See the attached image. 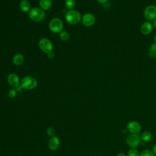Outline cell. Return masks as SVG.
I'll return each mask as SVG.
<instances>
[{
	"mask_svg": "<svg viewBox=\"0 0 156 156\" xmlns=\"http://www.w3.org/2000/svg\"><path fill=\"white\" fill-rule=\"evenodd\" d=\"M46 16L43 10L39 7H34L29 12V18L34 22H40L43 21Z\"/></svg>",
	"mask_w": 156,
	"mask_h": 156,
	"instance_id": "6da1fadb",
	"label": "cell"
},
{
	"mask_svg": "<svg viewBox=\"0 0 156 156\" xmlns=\"http://www.w3.org/2000/svg\"><path fill=\"white\" fill-rule=\"evenodd\" d=\"M66 21L71 24H76L80 22L82 19L80 13L76 10H70L65 15Z\"/></svg>",
	"mask_w": 156,
	"mask_h": 156,
	"instance_id": "7a4b0ae2",
	"label": "cell"
},
{
	"mask_svg": "<svg viewBox=\"0 0 156 156\" xmlns=\"http://www.w3.org/2000/svg\"><path fill=\"white\" fill-rule=\"evenodd\" d=\"M37 80L33 77L27 76L22 79L20 82V86L23 89L33 90L37 86Z\"/></svg>",
	"mask_w": 156,
	"mask_h": 156,
	"instance_id": "3957f363",
	"label": "cell"
},
{
	"mask_svg": "<svg viewBox=\"0 0 156 156\" xmlns=\"http://www.w3.org/2000/svg\"><path fill=\"white\" fill-rule=\"evenodd\" d=\"M49 27L50 30L54 33H60L63 30V24L60 19L54 18L49 22Z\"/></svg>",
	"mask_w": 156,
	"mask_h": 156,
	"instance_id": "277c9868",
	"label": "cell"
},
{
	"mask_svg": "<svg viewBox=\"0 0 156 156\" xmlns=\"http://www.w3.org/2000/svg\"><path fill=\"white\" fill-rule=\"evenodd\" d=\"M141 137L138 134H129L126 138V143L131 148L138 147L141 143Z\"/></svg>",
	"mask_w": 156,
	"mask_h": 156,
	"instance_id": "5b68a950",
	"label": "cell"
},
{
	"mask_svg": "<svg viewBox=\"0 0 156 156\" xmlns=\"http://www.w3.org/2000/svg\"><path fill=\"white\" fill-rule=\"evenodd\" d=\"M38 46L43 52L47 54L52 52L53 49L52 43L49 39L46 38H43L40 40L38 42Z\"/></svg>",
	"mask_w": 156,
	"mask_h": 156,
	"instance_id": "8992f818",
	"label": "cell"
},
{
	"mask_svg": "<svg viewBox=\"0 0 156 156\" xmlns=\"http://www.w3.org/2000/svg\"><path fill=\"white\" fill-rule=\"evenodd\" d=\"M144 16L148 21H153L156 19V6L154 5L147 6L144 10Z\"/></svg>",
	"mask_w": 156,
	"mask_h": 156,
	"instance_id": "52a82bcc",
	"label": "cell"
},
{
	"mask_svg": "<svg viewBox=\"0 0 156 156\" xmlns=\"http://www.w3.org/2000/svg\"><path fill=\"white\" fill-rule=\"evenodd\" d=\"M127 129L130 133L138 134L141 130V124L136 121H129L127 124Z\"/></svg>",
	"mask_w": 156,
	"mask_h": 156,
	"instance_id": "ba28073f",
	"label": "cell"
},
{
	"mask_svg": "<svg viewBox=\"0 0 156 156\" xmlns=\"http://www.w3.org/2000/svg\"><path fill=\"white\" fill-rule=\"evenodd\" d=\"M95 20L94 16L90 13H87L82 17V22L83 24L87 27L92 26L94 24Z\"/></svg>",
	"mask_w": 156,
	"mask_h": 156,
	"instance_id": "9c48e42d",
	"label": "cell"
},
{
	"mask_svg": "<svg viewBox=\"0 0 156 156\" xmlns=\"http://www.w3.org/2000/svg\"><path fill=\"white\" fill-rule=\"evenodd\" d=\"M7 82L12 88H17L20 86L19 77L15 73H11L8 76Z\"/></svg>",
	"mask_w": 156,
	"mask_h": 156,
	"instance_id": "30bf717a",
	"label": "cell"
},
{
	"mask_svg": "<svg viewBox=\"0 0 156 156\" xmlns=\"http://www.w3.org/2000/svg\"><path fill=\"white\" fill-rule=\"evenodd\" d=\"M60 144V141L57 136H52L48 143V146L52 151H56L58 149Z\"/></svg>",
	"mask_w": 156,
	"mask_h": 156,
	"instance_id": "8fae6325",
	"label": "cell"
},
{
	"mask_svg": "<svg viewBox=\"0 0 156 156\" xmlns=\"http://www.w3.org/2000/svg\"><path fill=\"white\" fill-rule=\"evenodd\" d=\"M152 29H153L152 24L149 21L144 22V23H143L140 28L141 32L145 35L150 34L152 31Z\"/></svg>",
	"mask_w": 156,
	"mask_h": 156,
	"instance_id": "7c38bea8",
	"label": "cell"
},
{
	"mask_svg": "<svg viewBox=\"0 0 156 156\" xmlns=\"http://www.w3.org/2000/svg\"><path fill=\"white\" fill-rule=\"evenodd\" d=\"M40 7L43 10H49L52 6L51 0H40L39 2Z\"/></svg>",
	"mask_w": 156,
	"mask_h": 156,
	"instance_id": "4fadbf2b",
	"label": "cell"
},
{
	"mask_svg": "<svg viewBox=\"0 0 156 156\" xmlns=\"http://www.w3.org/2000/svg\"><path fill=\"white\" fill-rule=\"evenodd\" d=\"M20 9L24 12H29L30 10V4L27 0H21L20 4Z\"/></svg>",
	"mask_w": 156,
	"mask_h": 156,
	"instance_id": "5bb4252c",
	"label": "cell"
},
{
	"mask_svg": "<svg viewBox=\"0 0 156 156\" xmlns=\"http://www.w3.org/2000/svg\"><path fill=\"white\" fill-rule=\"evenodd\" d=\"M12 62L15 65H20L24 62L23 55L21 54H15L12 58Z\"/></svg>",
	"mask_w": 156,
	"mask_h": 156,
	"instance_id": "9a60e30c",
	"label": "cell"
},
{
	"mask_svg": "<svg viewBox=\"0 0 156 156\" xmlns=\"http://www.w3.org/2000/svg\"><path fill=\"white\" fill-rule=\"evenodd\" d=\"M141 140L144 142H149L152 140V135L149 131H144L140 135Z\"/></svg>",
	"mask_w": 156,
	"mask_h": 156,
	"instance_id": "2e32d148",
	"label": "cell"
},
{
	"mask_svg": "<svg viewBox=\"0 0 156 156\" xmlns=\"http://www.w3.org/2000/svg\"><path fill=\"white\" fill-rule=\"evenodd\" d=\"M148 55L150 57H152V58L156 57V43H152L150 46L148 51Z\"/></svg>",
	"mask_w": 156,
	"mask_h": 156,
	"instance_id": "e0dca14e",
	"label": "cell"
},
{
	"mask_svg": "<svg viewBox=\"0 0 156 156\" xmlns=\"http://www.w3.org/2000/svg\"><path fill=\"white\" fill-rule=\"evenodd\" d=\"M76 5L75 0H66L65 2V6L67 9L72 10Z\"/></svg>",
	"mask_w": 156,
	"mask_h": 156,
	"instance_id": "ac0fdd59",
	"label": "cell"
},
{
	"mask_svg": "<svg viewBox=\"0 0 156 156\" xmlns=\"http://www.w3.org/2000/svg\"><path fill=\"white\" fill-rule=\"evenodd\" d=\"M140 153L135 148H131L127 152V156H140Z\"/></svg>",
	"mask_w": 156,
	"mask_h": 156,
	"instance_id": "d6986e66",
	"label": "cell"
},
{
	"mask_svg": "<svg viewBox=\"0 0 156 156\" xmlns=\"http://www.w3.org/2000/svg\"><path fill=\"white\" fill-rule=\"evenodd\" d=\"M69 34L66 31H62L60 33V38L63 41H66L68 40L69 39Z\"/></svg>",
	"mask_w": 156,
	"mask_h": 156,
	"instance_id": "ffe728a7",
	"label": "cell"
},
{
	"mask_svg": "<svg viewBox=\"0 0 156 156\" xmlns=\"http://www.w3.org/2000/svg\"><path fill=\"white\" fill-rule=\"evenodd\" d=\"M140 156H155L152 151L149 149H144L140 153Z\"/></svg>",
	"mask_w": 156,
	"mask_h": 156,
	"instance_id": "44dd1931",
	"label": "cell"
},
{
	"mask_svg": "<svg viewBox=\"0 0 156 156\" xmlns=\"http://www.w3.org/2000/svg\"><path fill=\"white\" fill-rule=\"evenodd\" d=\"M17 93V90L15 88H12L9 91V96L10 98H14L16 96Z\"/></svg>",
	"mask_w": 156,
	"mask_h": 156,
	"instance_id": "7402d4cb",
	"label": "cell"
},
{
	"mask_svg": "<svg viewBox=\"0 0 156 156\" xmlns=\"http://www.w3.org/2000/svg\"><path fill=\"white\" fill-rule=\"evenodd\" d=\"M46 133L47 134L50 136H54L55 133V130L54 127H49L47 130H46Z\"/></svg>",
	"mask_w": 156,
	"mask_h": 156,
	"instance_id": "603a6c76",
	"label": "cell"
},
{
	"mask_svg": "<svg viewBox=\"0 0 156 156\" xmlns=\"http://www.w3.org/2000/svg\"><path fill=\"white\" fill-rule=\"evenodd\" d=\"M48 57L49 58H53L54 57V54L53 53L52 51L48 53Z\"/></svg>",
	"mask_w": 156,
	"mask_h": 156,
	"instance_id": "cb8c5ba5",
	"label": "cell"
},
{
	"mask_svg": "<svg viewBox=\"0 0 156 156\" xmlns=\"http://www.w3.org/2000/svg\"><path fill=\"white\" fill-rule=\"evenodd\" d=\"M152 152H154V154L156 156V143L153 146V147H152Z\"/></svg>",
	"mask_w": 156,
	"mask_h": 156,
	"instance_id": "d4e9b609",
	"label": "cell"
},
{
	"mask_svg": "<svg viewBox=\"0 0 156 156\" xmlns=\"http://www.w3.org/2000/svg\"><path fill=\"white\" fill-rule=\"evenodd\" d=\"M153 27H154L155 29H156V19H155L154 20H153V22L152 23Z\"/></svg>",
	"mask_w": 156,
	"mask_h": 156,
	"instance_id": "484cf974",
	"label": "cell"
},
{
	"mask_svg": "<svg viewBox=\"0 0 156 156\" xmlns=\"http://www.w3.org/2000/svg\"><path fill=\"white\" fill-rule=\"evenodd\" d=\"M98 2L101 3V4H104V3H105L108 0H96Z\"/></svg>",
	"mask_w": 156,
	"mask_h": 156,
	"instance_id": "4316f807",
	"label": "cell"
},
{
	"mask_svg": "<svg viewBox=\"0 0 156 156\" xmlns=\"http://www.w3.org/2000/svg\"><path fill=\"white\" fill-rule=\"evenodd\" d=\"M116 156H127V155L124 153H123V152H119V153H118L117 154Z\"/></svg>",
	"mask_w": 156,
	"mask_h": 156,
	"instance_id": "83f0119b",
	"label": "cell"
},
{
	"mask_svg": "<svg viewBox=\"0 0 156 156\" xmlns=\"http://www.w3.org/2000/svg\"><path fill=\"white\" fill-rule=\"evenodd\" d=\"M154 43H156V34L155 35H154Z\"/></svg>",
	"mask_w": 156,
	"mask_h": 156,
	"instance_id": "f1b7e54d",
	"label": "cell"
}]
</instances>
